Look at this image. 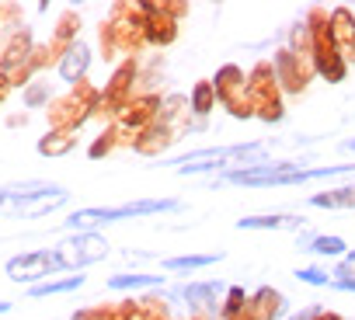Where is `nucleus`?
<instances>
[{
  "instance_id": "nucleus-3",
  "label": "nucleus",
  "mask_w": 355,
  "mask_h": 320,
  "mask_svg": "<svg viewBox=\"0 0 355 320\" xmlns=\"http://www.w3.org/2000/svg\"><path fill=\"white\" fill-rule=\"evenodd\" d=\"M63 261L56 251H32V254H21V258H11L8 261V275L15 282H32V278H42L49 272H60Z\"/></svg>"
},
{
  "instance_id": "nucleus-12",
  "label": "nucleus",
  "mask_w": 355,
  "mask_h": 320,
  "mask_svg": "<svg viewBox=\"0 0 355 320\" xmlns=\"http://www.w3.org/2000/svg\"><path fill=\"white\" fill-rule=\"evenodd\" d=\"M196 105H199V112H209V87H199V94H196Z\"/></svg>"
},
{
  "instance_id": "nucleus-1",
  "label": "nucleus",
  "mask_w": 355,
  "mask_h": 320,
  "mask_svg": "<svg viewBox=\"0 0 355 320\" xmlns=\"http://www.w3.org/2000/svg\"><path fill=\"white\" fill-rule=\"evenodd\" d=\"M182 202H174V199H143V202H125L119 209H80L67 220L70 230L77 226H94V223H115V220H129V216H150V213H171L178 209Z\"/></svg>"
},
{
  "instance_id": "nucleus-8",
  "label": "nucleus",
  "mask_w": 355,
  "mask_h": 320,
  "mask_svg": "<svg viewBox=\"0 0 355 320\" xmlns=\"http://www.w3.org/2000/svg\"><path fill=\"white\" fill-rule=\"evenodd\" d=\"M84 285V275H70L67 282H46V285H35L32 296H49V292H67V289H77Z\"/></svg>"
},
{
  "instance_id": "nucleus-9",
  "label": "nucleus",
  "mask_w": 355,
  "mask_h": 320,
  "mask_svg": "<svg viewBox=\"0 0 355 320\" xmlns=\"http://www.w3.org/2000/svg\"><path fill=\"white\" fill-rule=\"evenodd\" d=\"M341 195H313V206H352L355 202V188H338Z\"/></svg>"
},
{
  "instance_id": "nucleus-6",
  "label": "nucleus",
  "mask_w": 355,
  "mask_h": 320,
  "mask_svg": "<svg viewBox=\"0 0 355 320\" xmlns=\"http://www.w3.org/2000/svg\"><path fill=\"white\" fill-rule=\"evenodd\" d=\"M220 254H192V258H167L164 268H178V272H185V268H206L213 265Z\"/></svg>"
},
{
  "instance_id": "nucleus-11",
  "label": "nucleus",
  "mask_w": 355,
  "mask_h": 320,
  "mask_svg": "<svg viewBox=\"0 0 355 320\" xmlns=\"http://www.w3.org/2000/svg\"><path fill=\"white\" fill-rule=\"evenodd\" d=\"M300 278H303V282H310V285H327V282H331V278H327L324 272H317V268H303V272H300Z\"/></svg>"
},
{
  "instance_id": "nucleus-14",
  "label": "nucleus",
  "mask_w": 355,
  "mask_h": 320,
  "mask_svg": "<svg viewBox=\"0 0 355 320\" xmlns=\"http://www.w3.org/2000/svg\"><path fill=\"white\" fill-rule=\"evenodd\" d=\"M348 265H352V268H355V254H348Z\"/></svg>"
},
{
  "instance_id": "nucleus-7",
  "label": "nucleus",
  "mask_w": 355,
  "mask_h": 320,
  "mask_svg": "<svg viewBox=\"0 0 355 320\" xmlns=\"http://www.w3.org/2000/svg\"><path fill=\"white\" fill-rule=\"evenodd\" d=\"M306 251H317V254H345V240H338V237H313L310 244H306Z\"/></svg>"
},
{
  "instance_id": "nucleus-13",
  "label": "nucleus",
  "mask_w": 355,
  "mask_h": 320,
  "mask_svg": "<svg viewBox=\"0 0 355 320\" xmlns=\"http://www.w3.org/2000/svg\"><path fill=\"white\" fill-rule=\"evenodd\" d=\"M341 150H355V139H345V143H341Z\"/></svg>"
},
{
  "instance_id": "nucleus-10",
  "label": "nucleus",
  "mask_w": 355,
  "mask_h": 320,
  "mask_svg": "<svg viewBox=\"0 0 355 320\" xmlns=\"http://www.w3.org/2000/svg\"><path fill=\"white\" fill-rule=\"evenodd\" d=\"M157 275H119L112 278V289H125V285H157Z\"/></svg>"
},
{
  "instance_id": "nucleus-4",
  "label": "nucleus",
  "mask_w": 355,
  "mask_h": 320,
  "mask_svg": "<svg viewBox=\"0 0 355 320\" xmlns=\"http://www.w3.org/2000/svg\"><path fill=\"white\" fill-rule=\"evenodd\" d=\"M237 226L241 230H296V226H303V220H296V216H251V220H241Z\"/></svg>"
},
{
  "instance_id": "nucleus-5",
  "label": "nucleus",
  "mask_w": 355,
  "mask_h": 320,
  "mask_svg": "<svg viewBox=\"0 0 355 320\" xmlns=\"http://www.w3.org/2000/svg\"><path fill=\"white\" fill-rule=\"evenodd\" d=\"M87 70V49L84 46H77V49H70L67 53V60L60 63V77L63 80H73L77 73H84Z\"/></svg>"
},
{
  "instance_id": "nucleus-2",
  "label": "nucleus",
  "mask_w": 355,
  "mask_h": 320,
  "mask_svg": "<svg viewBox=\"0 0 355 320\" xmlns=\"http://www.w3.org/2000/svg\"><path fill=\"white\" fill-rule=\"evenodd\" d=\"M60 261L63 268H77V265H91V261H101L108 254V244L98 237V233H77L73 240L60 244Z\"/></svg>"
}]
</instances>
